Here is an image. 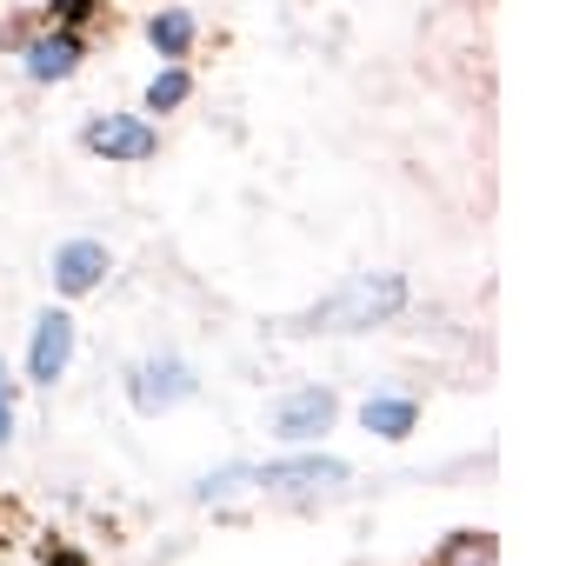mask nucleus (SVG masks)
<instances>
[{"instance_id":"obj_1","label":"nucleus","mask_w":566,"mask_h":566,"mask_svg":"<svg viewBox=\"0 0 566 566\" xmlns=\"http://www.w3.org/2000/svg\"><path fill=\"white\" fill-rule=\"evenodd\" d=\"M413 287H407V273H354L340 280V287H327L307 314L294 321H280L273 334H301V340H354V334H380L407 314Z\"/></svg>"},{"instance_id":"obj_2","label":"nucleus","mask_w":566,"mask_h":566,"mask_svg":"<svg viewBox=\"0 0 566 566\" xmlns=\"http://www.w3.org/2000/svg\"><path fill=\"white\" fill-rule=\"evenodd\" d=\"M253 486L273 493L280 506L314 513V506H334V500L354 486V467L334 460V453H307V447H294V453H280V460H260V467H253Z\"/></svg>"},{"instance_id":"obj_3","label":"nucleus","mask_w":566,"mask_h":566,"mask_svg":"<svg viewBox=\"0 0 566 566\" xmlns=\"http://www.w3.org/2000/svg\"><path fill=\"white\" fill-rule=\"evenodd\" d=\"M81 147H87L94 160L140 167V160L160 154V127H154L147 114H94V120H81Z\"/></svg>"},{"instance_id":"obj_4","label":"nucleus","mask_w":566,"mask_h":566,"mask_svg":"<svg viewBox=\"0 0 566 566\" xmlns=\"http://www.w3.org/2000/svg\"><path fill=\"white\" fill-rule=\"evenodd\" d=\"M334 420H340V394H334V387H294V394H280L273 413H266L273 440H287V447H314V440H327Z\"/></svg>"},{"instance_id":"obj_5","label":"nucleus","mask_w":566,"mask_h":566,"mask_svg":"<svg viewBox=\"0 0 566 566\" xmlns=\"http://www.w3.org/2000/svg\"><path fill=\"white\" fill-rule=\"evenodd\" d=\"M107 273H114V247L94 240V233L61 240L54 260H48V280H54V294H61V301H87V294H101V287H107Z\"/></svg>"},{"instance_id":"obj_6","label":"nucleus","mask_w":566,"mask_h":566,"mask_svg":"<svg viewBox=\"0 0 566 566\" xmlns=\"http://www.w3.org/2000/svg\"><path fill=\"white\" fill-rule=\"evenodd\" d=\"M81 354V334H74V314L67 307H48L28 334V387H61L67 367Z\"/></svg>"},{"instance_id":"obj_7","label":"nucleus","mask_w":566,"mask_h":566,"mask_svg":"<svg viewBox=\"0 0 566 566\" xmlns=\"http://www.w3.org/2000/svg\"><path fill=\"white\" fill-rule=\"evenodd\" d=\"M193 394H200V374H193L180 354H154V360H140V367L127 374L134 413H167V407H180V400H193Z\"/></svg>"},{"instance_id":"obj_8","label":"nucleus","mask_w":566,"mask_h":566,"mask_svg":"<svg viewBox=\"0 0 566 566\" xmlns=\"http://www.w3.org/2000/svg\"><path fill=\"white\" fill-rule=\"evenodd\" d=\"M87 48H94V41H81V34H67V28H41V34H28L14 54H21V67H28L34 87H61V81H74V74L87 67Z\"/></svg>"},{"instance_id":"obj_9","label":"nucleus","mask_w":566,"mask_h":566,"mask_svg":"<svg viewBox=\"0 0 566 566\" xmlns=\"http://www.w3.org/2000/svg\"><path fill=\"white\" fill-rule=\"evenodd\" d=\"M140 34H147V48H154L160 61H187L193 41H200V21H193V8H154Z\"/></svg>"},{"instance_id":"obj_10","label":"nucleus","mask_w":566,"mask_h":566,"mask_svg":"<svg viewBox=\"0 0 566 566\" xmlns=\"http://www.w3.org/2000/svg\"><path fill=\"white\" fill-rule=\"evenodd\" d=\"M413 427H420V400L413 394H374L360 407V433H374V440H413Z\"/></svg>"},{"instance_id":"obj_11","label":"nucleus","mask_w":566,"mask_h":566,"mask_svg":"<svg viewBox=\"0 0 566 566\" xmlns=\"http://www.w3.org/2000/svg\"><path fill=\"white\" fill-rule=\"evenodd\" d=\"M427 566H500V539H493L486 526H453V533L433 546Z\"/></svg>"},{"instance_id":"obj_12","label":"nucleus","mask_w":566,"mask_h":566,"mask_svg":"<svg viewBox=\"0 0 566 566\" xmlns=\"http://www.w3.org/2000/svg\"><path fill=\"white\" fill-rule=\"evenodd\" d=\"M193 101V67L187 61H167L154 81H147V120H160V114H180Z\"/></svg>"},{"instance_id":"obj_13","label":"nucleus","mask_w":566,"mask_h":566,"mask_svg":"<svg viewBox=\"0 0 566 566\" xmlns=\"http://www.w3.org/2000/svg\"><path fill=\"white\" fill-rule=\"evenodd\" d=\"M48 28H67V34H81V41H94L101 28H107V0H48Z\"/></svg>"},{"instance_id":"obj_14","label":"nucleus","mask_w":566,"mask_h":566,"mask_svg":"<svg viewBox=\"0 0 566 566\" xmlns=\"http://www.w3.org/2000/svg\"><path fill=\"white\" fill-rule=\"evenodd\" d=\"M247 486H253V467L233 460V467H220V473H200L187 493H193V506H220V500H233V493H247Z\"/></svg>"},{"instance_id":"obj_15","label":"nucleus","mask_w":566,"mask_h":566,"mask_svg":"<svg viewBox=\"0 0 566 566\" xmlns=\"http://www.w3.org/2000/svg\"><path fill=\"white\" fill-rule=\"evenodd\" d=\"M14 440V380H0V447Z\"/></svg>"},{"instance_id":"obj_16","label":"nucleus","mask_w":566,"mask_h":566,"mask_svg":"<svg viewBox=\"0 0 566 566\" xmlns=\"http://www.w3.org/2000/svg\"><path fill=\"white\" fill-rule=\"evenodd\" d=\"M41 566H94V559H87L81 546H48V553H41Z\"/></svg>"}]
</instances>
